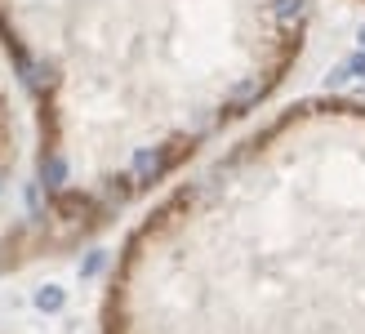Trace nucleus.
<instances>
[{
    "mask_svg": "<svg viewBox=\"0 0 365 334\" xmlns=\"http://www.w3.org/2000/svg\"><path fill=\"white\" fill-rule=\"evenodd\" d=\"M361 5H365V0H361Z\"/></svg>",
    "mask_w": 365,
    "mask_h": 334,
    "instance_id": "20e7f679",
    "label": "nucleus"
},
{
    "mask_svg": "<svg viewBox=\"0 0 365 334\" xmlns=\"http://www.w3.org/2000/svg\"><path fill=\"white\" fill-rule=\"evenodd\" d=\"M103 334H365V103L303 98L125 236Z\"/></svg>",
    "mask_w": 365,
    "mask_h": 334,
    "instance_id": "f03ea898",
    "label": "nucleus"
},
{
    "mask_svg": "<svg viewBox=\"0 0 365 334\" xmlns=\"http://www.w3.org/2000/svg\"><path fill=\"white\" fill-rule=\"evenodd\" d=\"M0 334H31V330H0Z\"/></svg>",
    "mask_w": 365,
    "mask_h": 334,
    "instance_id": "7ed1b4c3",
    "label": "nucleus"
},
{
    "mask_svg": "<svg viewBox=\"0 0 365 334\" xmlns=\"http://www.w3.org/2000/svg\"><path fill=\"white\" fill-rule=\"evenodd\" d=\"M307 0H0L36 156L0 263L67 254L267 103L299 63Z\"/></svg>",
    "mask_w": 365,
    "mask_h": 334,
    "instance_id": "f257e3e1",
    "label": "nucleus"
}]
</instances>
